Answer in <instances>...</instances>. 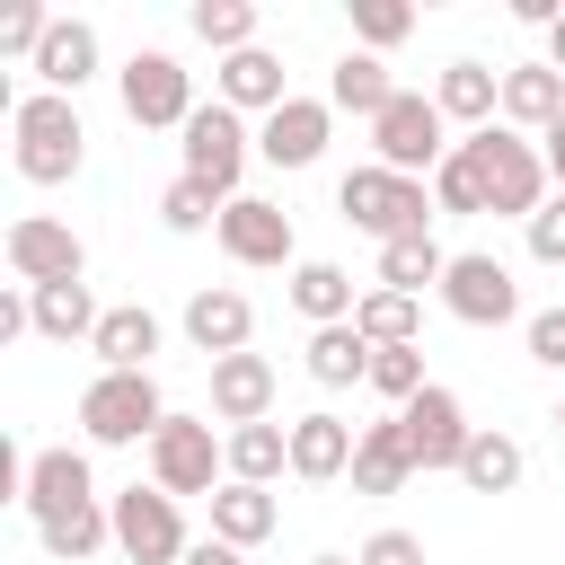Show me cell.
<instances>
[{
	"mask_svg": "<svg viewBox=\"0 0 565 565\" xmlns=\"http://www.w3.org/2000/svg\"><path fill=\"white\" fill-rule=\"evenodd\" d=\"M44 35H53V9H35V0H18V9L0 18V53H18V62H35Z\"/></svg>",
	"mask_w": 565,
	"mask_h": 565,
	"instance_id": "obj_39",
	"label": "cell"
},
{
	"mask_svg": "<svg viewBox=\"0 0 565 565\" xmlns=\"http://www.w3.org/2000/svg\"><path fill=\"white\" fill-rule=\"evenodd\" d=\"M274 521H282V503H274L265 486H238V477H230V486L212 494V539H230V547H265Z\"/></svg>",
	"mask_w": 565,
	"mask_h": 565,
	"instance_id": "obj_27",
	"label": "cell"
},
{
	"mask_svg": "<svg viewBox=\"0 0 565 565\" xmlns=\"http://www.w3.org/2000/svg\"><path fill=\"white\" fill-rule=\"evenodd\" d=\"M115 547L132 556V565H185V521H177V494H159V486H124L115 503Z\"/></svg>",
	"mask_w": 565,
	"mask_h": 565,
	"instance_id": "obj_9",
	"label": "cell"
},
{
	"mask_svg": "<svg viewBox=\"0 0 565 565\" xmlns=\"http://www.w3.org/2000/svg\"><path fill=\"white\" fill-rule=\"evenodd\" d=\"M433 203H441V212H486V194H477V177H468L459 141H450V159L433 168Z\"/></svg>",
	"mask_w": 565,
	"mask_h": 565,
	"instance_id": "obj_40",
	"label": "cell"
},
{
	"mask_svg": "<svg viewBox=\"0 0 565 565\" xmlns=\"http://www.w3.org/2000/svg\"><path fill=\"white\" fill-rule=\"evenodd\" d=\"M335 212L353 221V230H371L380 247H397V238H433V194H424V177H397V168H353L344 185H335Z\"/></svg>",
	"mask_w": 565,
	"mask_h": 565,
	"instance_id": "obj_3",
	"label": "cell"
},
{
	"mask_svg": "<svg viewBox=\"0 0 565 565\" xmlns=\"http://www.w3.org/2000/svg\"><path fill=\"white\" fill-rule=\"evenodd\" d=\"M371 388L388 397V406H415L433 380H424V344H380L371 353Z\"/></svg>",
	"mask_w": 565,
	"mask_h": 565,
	"instance_id": "obj_36",
	"label": "cell"
},
{
	"mask_svg": "<svg viewBox=\"0 0 565 565\" xmlns=\"http://www.w3.org/2000/svg\"><path fill=\"white\" fill-rule=\"evenodd\" d=\"M450 115L424 97V88H397L388 97V115L371 124V150H380V168H397V177H424V168H441L450 159Z\"/></svg>",
	"mask_w": 565,
	"mask_h": 565,
	"instance_id": "obj_7",
	"label": "cell"
},
{
	"mask_svg": "<svg viewBox=\"0 0 565 565\" xmlns=\"http://www.w3.org/2000/svg\"><path fill=\"white\" fill-rule=\"evenodd\" d=\"M353 441H362V433H353L344 415H327V406H318V415H300V424H291V477H300V486L353 477Z\"/></svg>",
	"mask_w": 565,
	"mask_h": 565,
	"instance_id": "obj_18",
	"label": "cell"
},
{
	"mask_svg": "<svg viewBox=\"0 0 565 565\" xmlns=\"http://www.w3.org/2000/svg\"><path fill=\"white\" fill-rule=\"evenodd\" d=\"M547 62H556V71H565V18H556V26H547Z\"/></svg>",
	"mask_w": 565,
	"mask_h": 565,
	"instance_id": "obj_46",
	"label": "cell"
},
{
	"mask_svg": "<svg viewBox=\"0 0 565 565\" xmlns=\"http://www.w3.org/2000/svg\"><path fill=\"white\" fill-rule=\"evenodd\" d=\"M327 132H335V106H327V97H282V106L256 124V159H274V168H318Z\"/></svg>",
	"mask_w": 565,
	"mask_h": 565,
	"instance_id": "obj_13",
	"label": "cell"
},
{
	"mask_svg": "<svg viewBox=\"0 0 565 565\" xmlns=\"http://www.w3.org/2000/svg\"><path fill=\"white\" fill-rule=\"evenodd\" d=\"M185 565H247V547H230V539H194Z\"/></svg>",
	"mask_w": 565,
	"mask_h": 565,
	"instance_id": "obj_44",
	"label": "cell"
},
{
	"mask_svg": "<svg viewBox=\"0 0 565 565\" xmlns=\"http://www.w3.org/2000/svg\"><path fill=\"white\" fill-rule=\"evenodd\" d=\"M291 309H300L309 327H344V318L362 309V291H353V274H344V265L309 256V265H291Z\"/></svg>",
	"mask_w": 565,
	"mask_h": 565,
	"instance_id": "obj_24",
	"label": "cell"
},
{
	"mask_svg": "<svg viewBox=\"0 0 565 565\" xmlns=\"http://www.w3.org/2000/svg\"><path fill=\"white\" fill-rule=\"evenodd\" d=\"M415 477V450H406V424L388 415V424H362V441H353V494H397Z\"/></svg>",
	"mask_w": 565,
	"mask_h": 565,
	"instance_id": "obj_21",
	"label": "cell"
},
{
	"mask_svg": "<svg viewBox=\"0 0 565 565\" xmlns=\"http://www.w3.org/2000/svg\"><path fill=\"white\" fill-rule=\"evenodd\" d=\"M9 141H18V177H26V185H71V177H79V150H88L79 106L53 97V88H35V97L9 106Z\"/></svg>",
	"mask_w": 565,
	"mask_h": 565,
	"instance_id": "obj_2",
	"label": "cell"
},
{
	"mask_svg": "<svg viewBox=\"0 0 565 565\" xmlns=\"http://www.w3.org/2000/svg\"><path fill=\"white\" fill-rule=\"evenodd\" d=\"M212 415L238 433V424H265L274 415V362L265 353H230L212 362Z\"/></svg>",
	"mask_w": 565,
	"mask_h": 565,
	"instance_id": "obj_17",
	"label": "cell"
},
{
	"mask_svg": "<svg viewBox=\"0 0 565 565\" xmlns=\"http://www.w3.org/2000/svg\"><path fill=\"white\" fill-rule=\"evenodd\" d=\"M309 565H353V556H309Z\"/></svg>",
	"mask_w": 565,
	"mask_h": 565,
	"instance_id": "obj_47",
	"label": "cell"
},
{
	"mask_svg": "<svg viewBox=\"0 0 565 565\" xmlns=\"http://www.w3.org/2000/svg\"><path fill=\"white\" fill-rule=\"evenodd\" d=\"M441 274H450V256H441L433 238H397V247H380V291H406V300H424V282L441 291Z\"/></svg>",
	"mask_w": 565,
	"mask_h": 565,
	"instance_id": "obj_31",
	"label": "cell"
},
{
	"mask_svg": "<svg viewBox=\"0 0 565 565\" xmlns=\"http://www.w3.org/2000/svg\"><path fill=\"white\" fill-rule=\"evenodd\" d=\"M406 26H415V9H406V0H353V35H362V53L406 44Z\"/></svg>",
	"mask_w": 565,
	"mask_h": 565,
	"instance_id": "obj_38",
	"label": "cell"
},
{
	"mask_svg": "<svg viewBox=\"0 0 565 565\" xmlns=\"http://www.w3.org/2000/svg\"><path fill=\"white\" fill-rule=\"evenodd\" d=\"M212 79H221V106H256V115H274V106L291 97V88H282V62H274L265 44H247V53H230V62L212 71Z\"/></svg>",
	"mask_w": 565,
	"mask_h": 565,
	"instance_id": "obj_28",
	"label": "cell"
},
{
	"mask_svg": "<svg viewBox=\"0 0 565 565\" xmlns=\"http://www.w3.org/2000/svg\"><path fill=\"white\" fill-rule=\"evenodd\" d=\"M371 353H380V344H371L353 318H344V327H318V335H309V380H318V388H353V380H371Z\"/></svg>",
	"mask_w": 565,
	"mask_h": 565,
	"instance_id": "obj_29",
	"label": "cell"
},
{
	"mask_svg": "<svg viewBox=\"0 0 565 565\" xmlns=\"http://www.w3.org/2000/svg\"><path fill=\"white\" fill-rule=\"evenodd\" d=\"M115 97H124V115H132L141 132H185V124H194V79H185V62L159 53V44H141V53L115 71Z\"/></svg>",
	"mask_w": 565,
	"mask_h": 565,
	"instance_id": "obj_6",
	"label": "cell"
},
{
	"mask_svg": "<svg viewBox=\"0 0 565 565\" xmlns=\"http://www.w3.org/2000/svg\"><path fill=\"white\" fill-rule=\"evenodd\" d=\"M459 486H468V494H512V486H521V441H512V433H477L468 459H459Z\"/></svg>",
	"mask_w": 565,
	"mask_h": 565,
	"instance_id": "obj_32",
	"label": "cell"
},
{
	"mask_svg": "<svg viewBox=\"0 0 565 565\" xmlns=\"http://www.w3.org/2000/svg\"><path fill=\"white\" fill-rule=\"evenodd\" d=\"M353 327H362L371 344H415V335H424V309H415L406 291H362Z\"/></svg>",
	"mask_w": 565,
	"mask_h": 565,
	"instance_id": "obj_34",
	"label": "cell"
},
{
	"mask_svg": "<svg viewBox=\"0 0 565 565\" xmlns=\"http://www.w3.org/2000/svg\"><path fill=\"white\" fill-rule=\"evenodd\" d=\"M556 424H565V406H556Z\"/></svg>",
	"mask_w": 565,
	"mask_h": 565,
	"instance_id": "obj_48",
	"label": "cell"
},
{
	"mask_svg": "<svg viewBox=\"0 0 565 565\" xmlns=\"http://www.w3.org/2000/svg\"><path fill=\"white\" fill-rule=\"evenodd\" d=\"M503 115H512V132H521V124L547 132V124L565 115V71H556V62H512V71H503Z\"/></svg>",
	"mask_w": 565,
	"mask_h": 565,
	"instance_id": "obj_23",
	"label": "cell"
},
{
	"mask_svg": "<svg viewBox=\"0 0 565 565\" xmlns=\"http://www.w3.org/2000/svg\"><path fill=\"white\" fill-rule=\"evenodd\" d=\"M388 97H397V79H388V62H380V53H344V62L327 71V106H335V115L380 124V115H388Z\"/></svg>",
	"mask_w": 565,
	"mask_h": 565,
	"instance_id": "obj_22",
	"label": "cell"
},
{
	"mask_svg": "<svg viewBox=\"0 0 565 565\" xmlns=\"http://www.w3.org/2000/svg\"><path fill=\"white\" fill-rule=\"evenodd\" d=\"M26 318H35V335H53V344H88L106 309L88 300V282H44V291H26Z\"/></svg>",
	"mask_w": 565,
	"mask_h": 565,
	"instance_id": "obj_26",
	"label": "cell"
},
{
	"mask_svg": "<svg viewBox=\"0 0 565 565\" xmlns=\"http://www.w3.org/2000/svg\"><path fill=\"white\" fill-rule=\"evenodd\" d=\"M159 424H168V406H159V380H150V371H97L88 397H79V433H88L97 450L150 441Z\"/></svg>",
	"mask_w": 565,
	"mask_h": 565,
	"instance_id": "obj_5",
	"label": "cell"
},
{
	"mask_svg": "<svg viewBox=\"0 0 565 565\" xmlns=\"http://www.w3.org/2000/svg\"><path fill=\"white\" fill-rule=\"evenodd\" d=\"M185 335H194V353H212V362L247 353V335H256V309H247V291H230V282L194 291V300H185Z\"/></svg>",
	"mask_w": 565,
	"mask_h": 565,
	"instance_id": "obj_15",
	"label": "cell"
},
{
	"mask_svg": "<svg viewBox=\"0 0 565 565\" xmlns=\"http://www.w3.org/2000/svg\"><path fill=\"white\" fill-rule=\"evenodd\" d=\"M397 424H406V450H415V468H450L459 477V459H468V441H477V424H468V406L433 380L415 406H397Z\"/></svg>",
	"mask_w": 565,
	"mask_h": 565,
	"instance_id": "obj_12",
	"label": "cell"
},
{
	"mask_svg": "<svg viewBox=\"0 0 565 565\" xmlns=\"http://www.w3.org/2000/svg\"><path fill=\"white\" fill-rule=\"evenodd\" d=\"M247 150H256V132L238 124V106H194V124H185V177L194 185H212L221 203H238V177H247Z\"/></svg>",
	"mask_w": 565,
	"mask_h": 565,
	"instance_id": "obj_8",
	"label": "cell"
},
{
	"mask_svg": "<svg viewBox=\"0 0 565 565\" xmlns=\"http://www.w3.org/2000/svg\"><path fill=\"white\" fill-rule=\"evenodd\" d=\"M44 547L53 556H97V547H115V512L106 503H79V512H62V521H44Z\"/></svg>",
	"mask_w": 565,
	"mask_h": 565,
	"instance_id": "obj_35",
	"label": "cell"
},
{
	"mask_svg": "<svg viewBox=\"0 0 565 565\" xmlns=\"http://www.w3.org/2000/svg\"><path fill=\"white\" fill-rule=\"evenodd\" d=\"M150 486L159 494H221L230 486V441H212V415H168L150 433Z\"/></svg>",
	"mask_w": 565,
	"mask_h": 565,
	"instance_id": "obj_4",
	"label": "cell"
},
{
	"mask_svg": "<svg viewBox=\"0 0 565 565\" xmlns=\"http://www.w3.org/2000/svg\"><path fill=\"white\" fill-rule=\"evenodd\" d=\"M238 265H291V212L282 203H265V194H238L230 212H221V230H212Z\"/></svg>",
	"mask_w": 565,
	"mask_h": 565,
	"instance_id": "obj_14",
	"label": "cell"
},
{
	"mask_svg": "<svg viewBox=\"0 0 565 565\" xmlns=\"http://www.w3.org/2000/svg\"><path fill=\"white\" fill-rule=\"evenodd\" d=\"M353 565H424V539H415V530H371Z\"/></svg>",
	"mask_w": 565,
	"mask_h": 565,
	"instance_id": "obj_42",
	"label": "cell"
},
{
	"mask_svg": "<svg viewBox=\"0 0 565 565\" xmlns=\"http://www.w3.org/2000/svg\"><path fill=\"white\" fill-rule=\"evenodd\" d=\"M441 309H450L459 327H512V318H521V282H512L503 256H450Z\"/></svg>",
	"mask_w": 565,
	"mask_h": 565,
	"instance_id": "obj_11",
	"label": "cell"
},
{
	"mask_svg": "<svg viewBox=\"0 0 565 565\" xmlns=\"http://www.w3.org/2000/svg\"><path fill=\"white\" fill-rule=\"evenodd\" d=\"M530 256H539V265H565V194H547V203L530 212Z\"/></svg>",
	"mask_w": 565,
	"mask_h": 565,
	"instance_id": "obj_41",
	"label": "cell"
},
{
	"mask_svg": "<svg viewBox=\"0 0 565 565\" xmlns=\"http://www.w3.org/2000/svg\"><path fill=\"white\" fill-rule=\"evenodd\" d=\"M88 353H97L106 371H150V353H159V318H150L141 300H124V309H106V318H97Z\"/></svg>",
	"mask_w": 565,
	"mask_h": 565,
	"instance_id": "obj_25",
	"label": "cell"
},
{
	"mask_svg": "<svg viewBox=\"0 0 565 565\" xmlns=\"http://www.w3.org/2000/svg\"><path fill=\"white\" fill-rule=\"evenodd\" d=\"M530 362L565 371V309H539V318H530Z\"/></svg>",
	"mask_w": 565,
	"mask_h": 565,
	"instance_id": "obj_43",
	"label": "cell"
},
{
	"mask_svg": "<svg viewBox=\"0 0 565 565\" xmlns=\"http://www.w3.org/2000/svg\"><path fill=\"white\" fill-rule=\"evenodd\" d=\"M459 159H468V177H477L486 212H512V221H530V212L547 203V159H539V141H521L512 124H486V132H468V141H459Z\"/></svg>",
	"mask_w": 565,
	"mask_h": 565,
	"instance_id": "obj_1",
	"label": "cell"
},
{
	"mask_svg": "<svg viewBox=\"0 0 565 565\" xmlns=\"http://www.w3.org/2000/svg\"><path fill=\"white\" fill-rule=\"evenodd\" d=\"M26 71H35V79H44L53 97H71L79 79H97V26H88V18H53L44 53H35Z\"/></svg>",
	"mask_w": 565,
	"mask_h": 565,
	"instance_id": "obj_20",
	"label": "cell"
},
{
	"mask_svg": "<svg viewBox=\"0 0 565 565\" xmlns=\"http://www.w3.org/2000/svg\"><path fill=\"white\" fill-rule=\"evenodd\" d=\"M433 106H441L450 124L486 132V124L503 115V71H486V62H441V79H433Z\"/></svg>",
	"mask_w": 565,
	"mask_h": 565,
	"instance_id": "obj_19",
	"label": "cell"
},
{
	"mask_svg": "<svg viewBox=\"0 0 565 565\" xmlns=\"http://www.w3.org/2000/svg\"><path fill=\"white\" fill-rule=\"evenodd\" d=\"M18 503L35 512V530H44V521H62V512H79V503H97L88 459H79V450H35V459H26V494H18Z\"/></svg>",
	"mask_w": 565,
	"mask_h": 565,
	"instance_id": "obj_16",
	"label": "cell"
},
{
	"mask_svg": "<svg viewBox=\"0 0 565 565\" xmlns=\"http://www.w3.org/2000/svg\"><path fill=\"white\" fill-rule=\"evenodd\" d=\"M185 26L230 62V53H247V44H256V0H194V18H185Z\"/></svg>",
	"mask_w": 565,
	"mask_h": 565,
	"instance_id": "obj_33",
	"label": "cell"
},
{
	"mask_svg": "<svg viewBox=\"0 0 565 565\" xmlns=\"http://www.w3.org/2000/svg\"><path fill=\"white\" fill-rule=\"evenodd\" d=\"M221 212H230V203H221L212 185H194V177H177V185L159 194V221L185 230V238H194V230H221Z\"/></svg>",
	"mask_w": 565,
	"mask_h": 565,
	"instance_id": "obj_37",
	"label": "cell"
},
{
	"mask_svg": "<svg viewBox=\"0 0 565 565\" xmlns=\"http://www.w3.org/2000/svg\"><path fill=\"white\" fill-rule=\"evenodd\" d=\"M230 477H238V486L291 477V424H238V433H230Z\"/></svg>",
	"mask_w": 565,
	"mask_h": 565,
	"instance_id": "obj_30",
	"label": "cell"
},
{
	"mask_svg": "<svg viewBox=\"0 0 565 565\" xmlns=\"http://www.w3.org/2000/svg\"><path fill=\"white\" fill-rule=\"evenodd\" d=\"M539 159H547V177H556V194H565V115L539 132Z\"/></svg>",
	"mask_w": 565,
	"mask_h": 565,
	"instance_id": "obj_45",
	"label": "cell"
},
{
	"mask_svg": "<svg viewBox=\"0 0 565 565\" xmlns=\"http://www.w3.org/2000/svg\"><path fill=\"white\" fill-rule=\"evenodd\" d=\"M9 274H18L26 291H44V282H88V247H79L71 221L26 212V221H9Z\"/></svg>",
	"mask_w": 565,
	"mask_h": 565,
	"instance_id": "obj_10",
	"label": "cell"
}]
</instances>
